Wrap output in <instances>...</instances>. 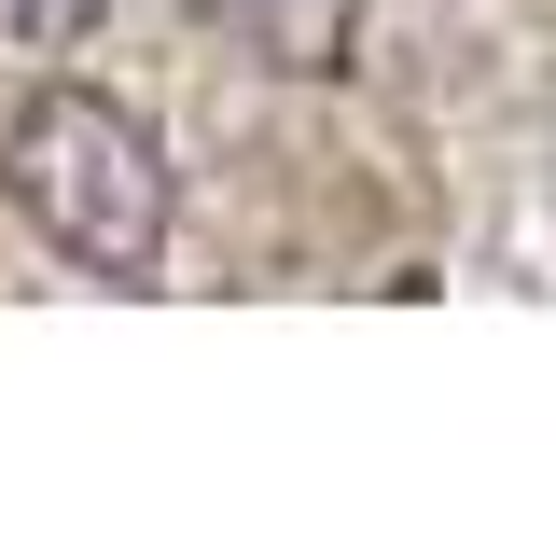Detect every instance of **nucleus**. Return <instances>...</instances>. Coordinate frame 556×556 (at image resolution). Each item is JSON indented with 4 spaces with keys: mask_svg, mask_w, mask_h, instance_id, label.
I'll return each instance as SVG.
<instances>
[{
    "mask_svg": "<svg viewBox=\"0 0 556 556\" xmlns=\"http://www.w3.org/2000/svg\"><path fill=\"white\" fill-rule=\"evenodd\" d=\"M0 195L28 208V237L84 278H153L167 265V223H181L167 139L139 126L112 84H28L0 112Z\"/></svg>",
    "mask_w": 556,
    "mask_h": 556,
    "instance_id": "nucleus-1",
    "label": "nucleus"
},
{
    "mask_svg": "<svg viewBox=\"0 0 556 556\" xmlns=\"http://www.w3.org/2000/svg\"><path fill=\"white\" fill-rule=\"evenodd\" d=\"M208 28L278 84H334L362 56V0H208Z\"/></svg>",
    "mask_w": 556,
    "mask_h": 556,
    "instance_id": "nucleus-2",
    "label": "nucleus"
},
{
    "mask_svg": "<svg viewBox=\"0 0 556 556\" xmlns=\"http://www.w3.org/2000/svg\"><path fill=\"white\" fill-rule=\"evenodd\" d=\"M112 28V0H0V42L14 56H70V42H98Z\"/></svg>",
    "mask_w": 556,
    "mask_h": 556,
    "instance_id": "nucleus-3",
    "label": "nucleus"
}]
</instances>
